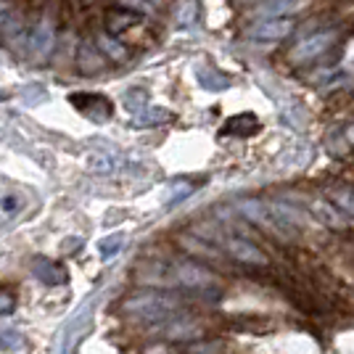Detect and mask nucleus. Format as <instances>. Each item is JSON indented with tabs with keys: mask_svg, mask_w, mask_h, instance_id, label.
I'll return each instance as SVG.
<instances>
[{
	"mask_svg": "<svg viewBox=\"0 0 354 354\" xmlns=\"http://www.w3.org/2000/svg\"><path fill=\"white\" fill-rule=\"evenodd\" d=\"M122 310L127 315H135L143 323H167L177 310L180 299L175 294H162V291H138L122 301Z\"/></svg>",
	"mask_w": 354,
	"mask_h": 354,
	"instance_id": "f257e3e1",
	"label": "nucleus"
},
{
	"mask_svg": "<svg viewBox=\"0 0 354 354\" xmlns=\"http://www.w3.org/2000/svg\"><path fill=\"white\" fill-rule=\"evenodd\" d=\"M241 214L249 222H254L257 227H262L270 236L281 238V241H291L296 236V227H291L288 222L283 220L281 214L275 212V207L270 201H259V198H246L238 204Z\"/></svg>",
	"mask_w": 354,
	"mask_h": 354,
	"instance_id": "f03ea898",
	"label": "nucleus"
},
{
	"mask_svg": "<svg viewBox=\"0 0 354 354\" xmlns=\"http://www.w3.org/2000/svg\"><path fill=\"white\" fill-rule=\"evenodd\" d=\"M225 251L241 262V265H249V267H270V257L259 246H254L249 238H241V236H227L222 241Z\"/></svg>",
	"mask_w": 354,
	"mask_h": 354,
	"instance_id": "7ed1b4c3",
	"label": "nucleus"
},
{
	"mask_svg": "<svg viewBox=\"0 0 354 354\" xmlns=\"http://www.w3.org/2000/svg\"><path fill=\"white\" fill-rule=\"evenodd\" d=\"M53 45H56V32H53V24L43 19L35 30L30 32V45H27V56L32 61H48V56L53 53Z\"/></svg>",
	"mask_w": 354,
	"mask_h": 354,
	"instance_id": "20e7f679",
	"label": "nucleus"
},
{
	"mask_svg": "<svg viewBox=\"0 0 354 354\" xmlns=\"http://www.w3.org/2000/svg\"><path fill=\"white\" fill-rule=\"evenodd\" d=\"M333 43H336V32H320V35H312V37L301 40V43L291 50V61H296V64H307V61L323 56L325 50H328Z\"/></svg>",
	"mask_w": 354,
	"mask_h": 354,
	"instance_id": "39448f33",
	"label": "nucleus"
},
{
	"mask_svg": "<svg viewBox=\"0 0 354 354\" xmlns=\"http://www.w3.org/2000/svg\"><path fill=\"white\" fill-rule=\"evenodd\" d=\"M72 106H77L85 117L95 119V122H106L114 114L111 101L104 98V95H98V93H77V95H72Z\"/></svg>",
	"mask_w": 354,
	"mask_h": 354,
	"instance_id": "423d86ee",
	"label": "nucleus"
},
{
	"mask_svg": "<svg viewBox=\"0 0 354 354\" xmlns=\"http://www.w3.org/2000/svg\"><path fill=\"white\" fill-rule=\"evenodd\" d=\"M175 281L185 288L201 291V288H212L214 286V275L209 272L207 267L196 265V262H180L175 265Z\"/></svg>",
	"mask_w": 354,
	"mask_h": 354,
	"instance_id": "0eeeda50",
	"label": "nucleus"
},
{
	"mask_svg": "<svg viewBox=\"0 0 354 354\" xmlns=\"http://www.w3.org/2000/svg\"><path fill=\"white\" fill-rule=\"evenodd\" d=\"M0 43L6 45L8 50L19 53H27V45H30V35L24 32V19L21 16H8L6 24L0 27Z\"/></svg>",
	"mask_w": 354,
	"mask_h": 354,
	"instance_id": "6e6552de",
	"label": "nucleus"
},
{
	"mask_svg": "<svg viewBox=\"0 0 354 354\" xmlns=\"http://www.w3.org/2000/svg\"><path fill=\"white\" fill-rule=\"evenodd\" d=\"M164 328V339L169 341H185V339H198L204 330L196 320H188V317H172L162 323Z\"/></svg>",
	"mask_w": 354,
	"mask_h": 354,
	"instance_id": "1a4fd4ad",
	"label": "nucleus"
},
{
	"mask_svg": "<svg viewBox=\"0 0 354 354\" xmlns=\"http://www.w3.org/2000/svg\"><path fill=\"white\" fill-rule=\"evenodd\" d=\"M294 30V24L288 19H262L251 27V37L257 40H281Z\"/></svg>",
	"mask_w": 354,
	"mask_h": 354,
	"instance_id": "9d476101",
	"label": "nucleus"
},
{
	"mask_svg": "<svg viewBox=\"0 0 354 354\" xmlns=\"http://www.w3.org/2000/svg\"><path fill=\"white\" fill-rule=\"evenodd\" d=\"M177 243H180V249L183 251H188L191 257H198V259H207V262H220L222 259V254L209 241H204V238H198V236H180L177 238Z\"/></svg>",
	"mask_w": 354,
	"mask_h": 354,
	"instance_id": "9b49d317",
	"label": "nucleus"
},
{
	"mask_svg": "<svg viewBox=\"0 0 354 354\" xmlns=\"http://www.w3.org/2000/svg\"><path fill=\"white\" fill-rule=\"evenodd\" d=\"M32 272H35V278L43 281L45 286H61V283H66L64 267L56 265V262H50V259H45V257H37V259L32 262Z\"/></svg>",
	"mask_w": 354,
	"mask_h": 354,
	"instance_id": "f8f14e48",
	"label": "nucleus"
},
{
	"mask_svg": "<svg viewBox=\"0 0 354 354\" xmlns=\"http://www.w3.org/2000/svg\"><path fill=\"white\" fill-rule=\"evenodd\" d=\"M77 66L82 74H98L106 66V56L93 43H82L80 56H77Z\"/></svg>",
	"mask_w": 354,
	"mask_h": 354,
	"instance_id": "ddd939ff",
	"label": "nucleus"
},
{
	"mask_svg": "<svg viewBox=\"0 0 354 354\" xmlns=\"http://www.w3.org/2000/svg\"><path fill=\"white\" fill-rule=\"evenodd\" d=\"M310 207H312V214L323 222V225L333 227V230H344L349 225V220L344 217V212H339V209L333 207V204H328V201H312Z\"/></svg>",
	"mask_w": 354,
	"mask_h": 354,
	"instance_id": "4468645a",
	"label": "nucleus"
},
{
	"mask_svg": "<svg viewBox=\"0 0 354 354\" xmlns=\"http://www.w3.org/2000/svg\"><path fill=\"white\" fill-rule=\"evenodd\" d=\"M259 130V119L254 114H238V117L227 119V124L222 127V135H236V138H249Z\"/></svg>",
	"mask_w": 354,
	"mask_h": 354,
	"instance_id": "2eb2a0df",
	"label": "nucleus"
},
{
	"mask_svg": "<svg viewBox=\"0 0 354 354\" xmlns=\"http://www.w3.org/2000/svg\"><path fill=\"white\" fill-rule=\"evenodd\" d=\"M201 19V6L198 0H183L175 11V27L177 30H193Z\"/></svg>",
	"mask_w": 354,
	"mask_h": 354,
	"instance_id": "dca6fc26",
	"label": "nucleus"
},
{
	"mask_svg": "<svg viewBox=\"0 0 354 354\" xmlns=\"http://www.w3.org/2000/svg\"><path fill=\"white\" fill-rule=\"evenodd\" d=\"M140 21V14H133L127 8H111L106 14V27H109V35H117V32H124L127 27H135Z\"/></svg>",
	"mask_w": 354,
	"mask_h": 354,
	"instance_id": "f3484780",
	"label": "nucleus"
},
{
	"mask_svg": "<svg viewBox=\"0 0 354 354\" xmlns=\"http://www.w3.org/2000/svg\"><path fill=\"white\" fill-rule=\"evenodd\" d=\"M95 48L104 53L106 59H111V61L127 59V48L119 43L114 35H109V32H98V35H95Z\"/></svg>",
	"mask_w": 354,
	"mask_h": 354,
	"instance_id": "a211bd4d",
	"label": "nucleus"
},
{
	"mask_svg": "<svg viewBox=\"0 0 354 354\" xmlns=\"http://www.w3.org/2000/svg\"><path fill=\"white\" fill-rule=\"evenodd\" d=\"M169 119H172V111H167L162 106H146L138 114H133V122L138 127H156V124H164Z\"/></svg>",
	"mask_w": 354,
	"mask_h": 354,
	"instance_id": "6ab92c4d",
	"label": "nucleus"
},
{
	"mask_svg": "<svg viewBox=\"0 0 354 354\" xmlns=\"http://www.w3.org/2000/svg\"><path fill=\"white\" fill-rule=\"evenodd\" d=\"M198 82L209 93H220V90H227L233 85V80L227 74L217 72V69H198Z\"/></svg>",
	"mask_w": 354,
	"mask_h": 354,
	"instance_id": "aec40b11",
	"label": "nucleus"
},
{
	"mask_svg": "<svg viewBox=\"0 0 354 354\" xmlns=\"http://www.w3.org/2000/svg\"><path fill=\"white\" fill-rule=\"evenodd\" d=\"M296 6H299V0H265L259 6V14L265 19H283V14L296 11Z\"/></svg>",
	"mask_w": 354,
	"mask_h": 354,
	"instance_id": "412c9836",
	"label": "nucleus"
},
{
	"mask_svg": "<svg viewBox=\"0 0 354 354\" xmlns=\"http://www.w3.org/2000/svg\"><path fill=\"white\" fill-rule=\"evenodd\" d=\"M330 198H333V204H336V209H341L344 214H354V191L352 188H330Z\"/></svg>",
	"mask_w": 354,
	"mask_h": 354,
	"instance_id": "4be33fe9",
	"label": "nucleus"
},
{
	"mask_svg": "<svg viewBox=\"0 0 354 354\" xmlns=\"http://www.w3.org/2000/svg\"><path fill=\"white\" fill-rule=\"evenodd\" d=\"M122 101H124V109H127L130 114H138L140 109H146L148 106V93L146 90H140V88H133V90H127V93H124V98H122Z\"/></svg>",
	"mask_w": 354,
	"mask_h": 354,
	"instance_id": "5701e85b",
	"label": "nucleus"
},
{
	"mask_svg": "<svg viewBox=\"0 0 354 354\" xmlns=\"http://www.w3.org/2000/svg\"><path fill=\"white\" fill-rule=\"evenodd\" d=\"M193 185L191 183H183V180H177V183H172L169 185V193H167V204L169 207H175V204H180V201H185L188 196H191Z\"/></svg>",
	"mask_w": 354,
	"mask_h": 354,
	"instance_id": "b1692460",
	"label": "nucleus"
},
{
	"mask_svg": "<svg viewBox=\"0 0 354 354\" xmlns=\"http://www.w3.org/2000/svg\"><path fill=\"white\" fill-rule=\"evenodd\" d=\"M19 346H21V336H19V330H14V328L0 330V349H3V352H16Z\"/></svg>",
	"mask_w": 354,
	"mask_h": 354,
	"instance_id": "393cba45",
	"label": "nucleus"
},
{
	"mask_svg": "<svg viewBox=\"0 0 354 354\" xmlns=\"http://www.w3.org/2000/svg\"><path fill=\"white\" fill-rule=\"evenodd\" d=\"M114 167H117V164L111 162V156H104V153H98V156L90 159V169H93V172H101V175L114 172Z\"/></svg>",
	"mask_w": 354,
	"mask_h": 354,
	"instance_id": "a878e982",
	"label": "nucleus"
},
{
	"mask_svg": "<svg viewBox=\"0 0 354 354\" xmlns=\"http://www.w3.org/2000/svg\"><path fill=\"white\" fill-rule=\"evenodd\" d=\"M16 310V294L11 288L0 286V315H11Z\"/></svg>",
	"mask_w": 354,
	"mask_h": 354,
	"instance_id": "bb28decb",
	"label": "nucleus"
},
{
	"mask_svg": "<svg viewBox=\"0 0 354 354\" xmlns=\"http://www.w3.org/2000/svg\"><path fill=\"white\" fill-rule=\"evenodd\" d=\"M122 241H124L122 236H109V238H104V241H101V246H98V251H101L104 257H114V254H117V251L122 249Z\"/></svg>",
	"mask_w": 354,
	"mask_h": 354,
	"instance_id": "cd10ccee",
	"label": "nucleus"
},
{
	"mask_svg": "<svg viewBox=\"0 0 354 354\" xmlns=\"http://www.w3.org/2000/svg\"><path fill=\"white\" fill-rule=\"evenodd\" d=\"M119 8H127L133 14H148L151 11V0H119Z\"/></svg>",
	"mask_w": 354,
	"mask_h": 354,
	"instance_id": "c85d7f7f",
	"label": "nucleus"
},
{
	"mask_svg": "<svg viewBox=\"0 0 354 354\" xmlns=\"http://www.w3.org/2000/svg\"><path fill=\"white\" fill-rule=\"evenodd\" d=\"M346 138H349V143H354V127H349V133H346Z\"/></svg>",
	"mask_w": 354,
	"mask_h": 354,
	"instance_id": "c756f323",
	"label": "nucleus"
},
{
	"mask_svg": "<svg viewBox=\"0 0 354 354\" xmlns=\"http://www.w3.org/2000/svg\"><path fill=\"white\" fill-rule=\"evenodd\" d=\"M3 98H6V95H3V93H0V101H3Z\"/></svg>",
	"mask_w": 354,
	"mask_h": 354,
	"instance_id": "7c9ffc66",
	"label": "nucleus"
}]
</instances>
